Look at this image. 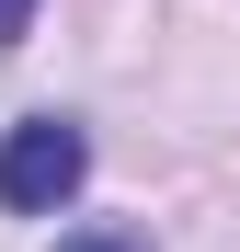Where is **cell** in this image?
I'll return each mask as SVG.
<instances>
[{
	"instance_id": "obj_1",
	"label": "cell",
	"mask_w": 240,
	"mask_h": 252,
	"mask_svg": "<svg viewBox=\"0 0 240 252\" xmlns=\"http://www.w3.org/2000/svg\"><path fill=\"white\" fill-rule=\"evenodd\" d=\"M80 172H92V138H80L69 115H23L12 138H0V206H12V218L69 206V195H80Z\"/></svg>"
},
{
	"instance_id": "obj_2",
	"label": "cell",
	"mask_w": 240,
	"mask_h": 252,
	"mask_svg": "<svg viewBox=\"0 0 240 252\" xmlns=\"http://www.w3.org/2000/svg\"><path fill=\"white\" fill-rule=\"evenodd\" d=\"M57 252H137L126 229H80V241H57Z\"/></svg>"
},
{
	"instance_id": "obj_3",
	"label": "cell",
	"mask_w": 240,
	"mask_h": 252,
	"mask_svg": "<svg viewBox=\"0 0 240 252\" xmlns=\"http://www.w3.org/2000/svg\"><path fill=\"white\" fill-rule=\"evenodd\" d=\"M23 23H34V0H0V46H12V34H23Z\"/></svg>"
}]
</instances>
